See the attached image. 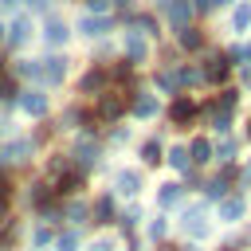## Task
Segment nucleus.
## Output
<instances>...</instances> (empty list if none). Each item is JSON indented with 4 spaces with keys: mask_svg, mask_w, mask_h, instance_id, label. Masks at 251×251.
<instances>
[{
    "mask_svg": "<svg viewBox=\"0 0 251 251\" xmlns=\"http://www.w3.org/2000/svg\"><path fill=\"white\" fill-rule=\"evenodd\" d=\"M35 78H43V82H63L67 78V59H59V55H51V59H43V63H35Z\"/></svg>",
    "mask_w": 251,
    "mask_h": 251,
    "instance_id": "obj_1",
    "label": "nucleus"
},
{
    "mask_svg": "<svg viewBox=\"0 0 251 251\" xmlns=\"http://www.w3.org/2000/svg\"><path fill=\"white\" fill-rule=\"evenodd\" d=\"M20 110H24V114H31V118H43V114H47V94H39V90L20 94Z\"/></svg>",
    "mask_w": 251,
    "mask_h": 251,
    "instance_id": "obj_2",
    "label": "nucleus"
},
{
    "mask_svg": "<svg viewBox=\"0 0 251 251\" xmlns=\"http://www.w3.org/2000/svg\"><path fill=\"white\" fill-rule=\"evenodd\" d=\"M27 35H31V24H27L24 16H16V20H12V27H8V43H12V47H24V43H27Z\"/></svg>",
    "mask_w": 251,
    "mask_h": 251,
    "instance_id": "obj_3",
    "label": "nucleus"
},
{
    "mask_svg": "<svg viewBox=\"0 0 251 251\" xmlns=\"http://www.w3.org/2000/svg\"><path fill=\"white\" fill-rule=\"evenodd\" d=\"M165 12H169V20H173L176 27H184V24H188V16H192V4H184V0H169V4H165Z\"/></svg>",
    "mask_w": 251,
    "mask_h": 251,
    "instance_id": "obj_4",
    "label": "nucleus"
},
{
    "mask_svg": "<svg viewBox=\"0 0 251 251\" xmlns=\"http://www.w3.org/2000/svg\"><path fill=\"white\" fill-rule=\"evenodd\" d=\"M67 35H71V31H67V24H63V20H47V27H43V39H47L51 47L67 43Z\"/></svg>",
    "mask_w": 251,
    "mask_h": 251,
    "instance_id": "obj_5",
    "label": "nucleus"
},
{
    "mask_svg": "<svg viewBox=\"0 0 251 251\" xmlns=\"http://www.w3.org/2000/svg\"><path fill=\"white\" fill-rule=\"evenodd\" d=\"M126 55H129V63H141V59H145V39H141L137 31L126 35Z\"/></svg>",
    "mask_w": 251,
    "mask_h": 251,
    "instance_id": "obj_6",
    "label": "nucleus"
},
{
    "mask_svg": "<svg viewBox=\"0 0 251 251\" xmlns=\"http://www.w3.org/2000/svg\"><path fill=\"white\" fill-rule=\"evenodd\" d=\"M239 216H243V200H239V196H231V200L220 204V220H224V224H235Z\"/></svg>",
    "mask_w": 251,
    "mask_h": 251,
    "instance_id": "obj_7",
    "label": "nucleus"
},
{
    "mask_svg": "<svg viewBox=\"0 0 251 251\" xmlns=\"http://www.w3.org/2000/svg\"><path fill=\"white\" fill-rule=\"evenodd\" d=\"M184 227H188L192 235H208V224H204V208H192V212H184Z\"/></svg>",
    "mask_w": 251,
    "mask_h": 251,
    "instance_id": "obj_8",
    "label": "nucleus"
},
{
    "mask_svg": "<svg viewBox=\"0 0 251 251\" xmlns=\"http://www.w3.org/2000/svg\"><path fill=\"white\" fill-rule=\"evenodd\" d=\"M133 114H137V118H153V114H157V98H153V94H137V98H133Z\"/></svg>",
    "mask_w": 251,
    "mask_h": 251,
    "instance_id": "obj_9",
    "label": "nucleus"
},
{
    "mask_svg": "<svg viewBox=\"0 0 251 251\" xmlns=\"http://www.w3.org/2000/svg\"><path fill=\"white\" fill-rule=\"evenodd\" d=\"M169 114H173V122H176V126H184V122H188V118H192V114H196V106H192V102H188V98H176V102H173V110H169Z\"/></svg>",
    "mask_w": 251,
    "mask_h": 251,
    "instance_id": "obj_10",
    "label": "nucleus"
},
{
    "mask_svg": "<svg viewBox=\"0 0 251 251\" xmlns=\"http://www.w3.org/2000/svg\"><path fill=\"white\" fill-rule=\"evenodd\" d=\"M106 27H110V20H102V16H86V20L78 24V31H82V35H102Z\"/></svg>",
    "mask_w": 251,
    "mask_h": 251,
    "instance_id": "obj_11",
    "label": "nucleus"
},
{
    "mask_svg": "<svg viewBox=\"0 0 251 251\" xmlns=\"http://www.w3.org/2000/svg\"><path fill=\"white\" fill-rule=\"evenodd\" d=\"M137 188H141V176L137 173H118V192L122 196H133Z\"/></svg>",
    "mask_w": 251,
    "mask_h": 251,
    "instance_id": "obj_12",
    "label": "nucleus"
},
{
    "mask_svg": "<svg viewBox=\"0 0 251 251\" xmlns=\"http://www.w3.org/2000/svg\"><path fill=\"white\" fill-rule=\"evenodd\" d=\"M27 153H31V145L20 141V145H8V149H4V161H8V165H20V161H27Z\"/></svg>",
    "mask_w": 251,
    "mask_h": 251,
    "instance_id": "obj_13",
    "label": "nucleus"
},
{
    "mask_svg": "<svg viewBox=\"0 0 251 251\" xmlns=\"http://www.w3.org/2000/svg\"><path fill=\"white\" fill-rule=\"evenodd\" d=\"M192 161H196V165H204V161H212V145H208L204 137H196V141H192Z\"/></svg>",
    "mask_w": 251,
    "mask_h": 251,
    "instance_id": "obj_14",
    "label": "nucleus"
},
{
    "mask_svg": "<svg viewBox=\"0 0 251 251\" xmlns=\"http://www.w3.org/2000/svg\"><path fill=\"white\" fill-rule=\"evenodd\" d=\"M110 216H114V200L102 196V200L94 204V220H98V224H110Z\"/></svg>",
    "mask_w": 251,
    "mask_h": 251,
    "instance_id": "obj_15",
    "label": "nucleus"
},
{
    "mask_svg": "<svg viewBox=\"0 0 251 251\" xmlns=\"http://www.w3.org/2000/svg\"><path fill=\"white\" fill-rule=\"evenodd\" d=\"M122 110H126V102H122V98H114V94H110V98H102V118H118Z\"/></svg>",
    "mask_w": 251,
    "mask_h": 251,
    "instance_id": "obj_16",
    "label": "nucleus"
},
{
    "mask_svg": "<svg viewBox=\"0 0 251 251\" xmlns=\"http://www.w3.org/2000/svg\"><path fill=\"white\" fill-rule=\"evenodd\" d=\"M157 200L169 208V204H176L180 200V184H161V192H157Z\"/></svg>",
    "mask_w": 251,
    "mask_h": 251,
    "instance_id": "obj_17",
    "label": "nucleus"
},
{
    "mask_svg": "<svg viewBox=\"0 0 251 251\" xmlns=\"http://www.w3.org/2000/svg\"><path fill=\"white\" fill-rule=\"evenodd\" d=\"M141 157H145V165H157L161 161V141H145L141 145Z\"/></svg>",
    "mask_w": 251,
    "mask_h": 251,
    "instance_id": "obj_18",
    "label": "nucleus"
},
{
    "mask_svg": "<svg viewBox=\"0 0 251 251\" xmlns=\"http://www.w3.org/2000/svg\"><path fill=\"white\" fill-rule=\"evenodd\" d=\"M200 43H204V39H200V31H192V27H180V47H188V51H192V47H200Z\"/></svg>",
    "mask_w": 251,
    "mask_h": 251,
    "instance_id": "obj_19",
    "label": "nucleus"
},
{
    "mask_svg": "<svg viewBox=\"0 0 251 251\" xmlns=\"http://www.w3.org/2000/svg\"><path fill=\"white\" fill-rule=\"evenodd\" d=\"M204 75H208V78H224V75H227V63H224V59H212Z\"/></svg>",
    "mask_w": 251,
    "mask_h": 251,
    "instance_id": "obj_20",
    "label": "nucleus"
},
{
    "mask_svg": "<svg viewBox=\"0 0 251 251\" xmlns=\"http://www.w3.org/2000/svg\"><path fill=\"white\" fill-rule=\"evenodd\" d=\"M102 78H106V71H90V75L82 78V90H98V86H102Z\"/></svg>",
    "mask_w": 251,
    "mask_h": 251,
    "instance_id": "obj_21",
    "label": "nucleus"
},
{
    "mask_svg": "<svg viewBox=\"0 0 251 251\" xmlns=\"http://www.w3.org/2000/svg\"><path fill=\"white\" fill-rule=\"evenodd\" d=\"M169 161H173V169H188V149H173Z\"/></svg>",
    "mask_w": 251,
    "mask_h": 251,
    "instance_id": "obj_22",
    "label": "nucleus"
},
{
    "mask_svg": "<svg viewBox=\"0 0 251 251\" xmlns=\"http://www.w3.org/2000/svg\"><path fill=\"white\" fill-rule=\"evenodd\" d=\"M75 247H78V235H75V231L59 235V251H75Z\"/></svg>",
    "mask_w": 251,
    "mask_h": 251,
    "instance_id": "obj_23",
    "label": "nucleus"
},
{
    "mask_svg": "<svg viewBox=\"0 0 251 251\" xmlns=\"http://www.w3.org/2000/svg\"><path fill=\"white\" fill-rule=\"evenodd\" d=\"M247 24H251V8H247V4H243V8H239V12H235V27H239V31H243V27H247Z\"/></svg>",
    "mask_w": 251,
    "mask_h": 251,
    "instance_id": "obj_24",
    "label": "nucleus"
},
{
    "mask_svg": "<svg viewBox=\"0 0 251 251\" xmlns=\"http://www.w3.org/2000/svg\"><path fill=\"white\" fill-rule=\"evenodd\" d=\"M47 173H51V176H63V173H67V157H55V161L47 165Z\"/></svg>",
    "mask_w": 251,
    "mask_h": 251,
    "instance_id": "obj_25",
    "label": "nucleus"
},
{
    "mask_svg": "<svg viewBox=\"0 0 251 251\" xmlns=\"http://www.w3.org/2000/svg\"><path fill=\"white\" fill-rule=\"evenodd\" d=\"M47 196H51V188H47V184H35V192H31V200H35V204H43Z\"/></svg>",
    "mask_w": 251,
    "mask_h": 251,
    "instance_id": "obj_26",
    "label": "nucleus"
},
{
    "mask_svg": "<svg viewBox=\"0 0 251 251\" xmlns=\"http://www.w3.org/2000/svg\"><path fill=\"white\" fill-rule=\"evenodd\" d=\"M149 235L161 239V235H165V220H153V224H149Z\"/></svg>",
    "mask_w": 251,
    "mask_h": 251,
    "instance_id": "obj_27",
    "label": "nucleus"
},
{
    "mask_svg": "<svg viewBox=\"0 0 251 251\" xmlns=\"http://www.w3.org/2000/svg\"><path fill=\"white\" fill-rule=\"evenodd\" d=\"M47 239H51V231H47V227H39V231H35V247H43Z\"/></svg>",
    "mask_w": 251,
    "mask_h": 251,
    "instance_id": "obj_28",
    "label": "nucleus"
},
{
    "mask_svg": "<svg viewBox=\"0 0 251 251\" xmlns=\"http://www.w3.org/2000/svg\"><path fill=\"white\" fill-rule=\"evenodd\" d=\"M90 251H114V243H110V239H98V243H94Z\"/></svg>",
    "mask_w": 251,
    "mask_h": 251,
    "instance_id": "obj_29",
    "label": "nucleus"
},
{
    "mask_svg": "<svg viewBox=\"0 0 251 251\" xmlns=\"http://www.w3.org/2000/svg\"><path fill=\"white\" fill-rule=\"evenodd\" d=\"M86 4H90V8H94V12H102V8H106V4H110V0H86Z\"/></svg>",
    "mask_w": 251,
    "mask_h": 251,
    "instance_id": "obj_30",
    "label": "nucleus"
},
{
    "mask_svg": "<svg viewBox=\"0 0 251 251\" xmlns=\"http://www.w3.org/2000/svg\"><path fill=\"white\" fill-rule=\"evenodd\" d=\"M0 224H4V204H0Z\"/></svg>",
    "mask_w": 251,
    "mask_h": 251,
    "instance_id": "obj_31",
    "label": "nucleus"
},
{
    "mask_svg": "<svg viewBox=\"0 0 251 251\" xmlns=\"http://www.w3.org/2000/svg\"><path fill=\"white\" fill-rule=\"evenodd\" d=\"M247 137H251V122H247Z\"/></svg>",
    "mask_w": 251,
    "mask_h": 251,
    "instance_id": "obj_32",
    "label": "nucleus"
},
{
    "mask_svg": "<svg viewBox=\"0 0 251 251\" xmlns=\"http://www.w3.org/2000/svg\"><path fill=\"white\" fill-rule=\"evenodd\" d=\"M247 59H251V47H247Z\"/></svg>",
    "mask_w": 251,
    "mask_h": 251,
    "instance_id": "obj_33",
    "label": "nucleus"
},
{
    "mask_svg": "<svg viewBox=\"0 0 251 251\" xmlns=\"http://www.w3.org/2000/svg\"><path fill=\"white\" fill-rule=\"evenodd\" d=\"M8 4H16V0H8Z\"/></svg>",
    "mask_w": 251,
    "mask_h": 251,
    "instance_id": "obj_34",
    "label": "nucleus"
},
{
    "mask_svg": "<svg viewBox=\"0 0 251 251\" xmlns=\"http://www.w3.org/2000/svg\"><path fill=\"white\" fill-rule=\"evenodd\" d=\"M0 31H4V27H0Z\"/></svg>",
    "mask_w": 251,
    "mask_h": 251,
    "instance_id": "obj_35",
    "label": "nucleus"
}]
</instances>
